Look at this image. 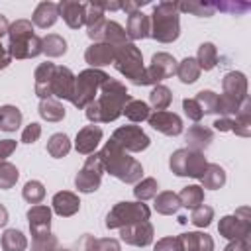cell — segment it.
<instances>
[{
	"instance_id": "cell-14",
	"label": "cell",
	"mask_w": 251,
	"mask_h": 251,
	"mask_svg": "<svg viewBox=\"0 0 251 251\" xmlns=\"http://www.w3.org/2000/svg\"><path fill=\"white\" fill-rule=\"evenodd\" d=\"M153 233H155V229H153V224L149 220L120 227V239L127 245H133V247H147L153 241Z\"/></svg>"
},
{
	"instance_id": "cell-62",
	"label": "cell",
	"mask_w": 251,
	"mask_h": 251,
	"mask_svg": "<svg viewBox=\"0 0 251 251\" xmlns=\"http://www.w3.org/2000/svg\"><path fill=\"white\" fill-rule=\"evenodd\" d=\"M8 224V210L4 204H0V227H4Z\"/></svg>"
},
{
	"instance_id": "cell-45",
	"label": "cell",
	"mask_w": 251,
	"mask_h": 251,
	"mask_svg": "<svg viewBox=\"0 0 251 251\" xmlns=\"http://www.w3.org/2000/svg\"><path fill=\"white\" fill-rule=\"evenodd\" d=\"M20 178V171L16 165L8 163V161H2L0 163V188L2 190H8L12 188Z\"/></svg>"
},
{
	"instance_id": "cell-28",
	"label": "cell",
	"mask_w": 251,
	"mask_h": 251,
	"mask_svg": "<svg viewBox=\"0 0 251 251\" xmlns=\"http://www.w3.org/2000/svg\"><path fill=\"white\" fill-rule=\"evenodd\" d=\"M231 131L239 137H249L251 135V100L247 98L239 112L231 118Z\"/></svg>"
},
{
	"instance_id": "cell-8",
	"label": "cell",
	"mask_w": 251,
	"mask_h": 251,
	"mask_svg": "<svg viewBox=\"0 0 251 251\" xmlns=\"http://www.w3.org/2000/svg\"><path fill=\"white\" fill-rule=\"evenodd\" d=\"M208 167V161L204 153L192 151V149H176L169 157V169L176 176H190V178H200Z\"/></svg>"
},
{
	"instance_id": "cell-52",
	"label": "cell",
	"mask_w": 251,
	"mask_h": 251,
	"mask_svg": "<svg viewBox=\"0 0 251 251\" xmlns=\"http://www.w3.org/2000/svg\"><path fill=\"white\" fill-rule=\"evenodd\" d=\"M41 137V124L31 122L29 126H25V129L22 131V143H35Z\"/></svg>"
},
{
	"instance_id": "cell-56",
	"label": "cell",
	"mask_w": 251,
	"mask_h": 251,
	"mask_svg": "<svg viewBox=\"0 0 251 251\" xmlns=\"http://www.w3.org/2000/svg\"><path fill=\"white\" fill-rule=\"evenodd\" d=\"M94 241H96V237H94V235L84 233V235L78 239L76 247H78V251H94Z\"/></svg>"
},
{
	"instance_id": "cell-47",
	"label": "cell",
	"mask_w": 251,
	"mask_h": 251,
	"mask_svg": "<svg viewBox=\"0 0 251 251\" xmlns=\"http://www.w3.org/2000/svg\"><path fill=\"white\" fill-rule=\"evenodd\" d=\"M194 100L200 104L202 114H218V94L214 90H200Z\"/></svg>"
},
{
	"instance_id": "cell-4",
	"label": "cell",
	"mask_w": 251,
	"mask_h": 251,
	"mask_svg": "<svg viewBox=\"0 0 251 251\" xmlns=\"http://www.w3.org/2000/svg\"><path fill=\"white\" fill-rule=\"evenodd\" d=\"M8 53L12 59H33L41 55V37L29 20H16L8 29Z\"/></svg>"
},
{
	"instance_id": "cell-18",
	"label": "cell",
	"mask_w": 251,
	"mask_h": 251,
	"mask_svg": "<svg viewBox=\"0 0 251 251\" xmlns=\"http://www.w3.org/2000/svg\"><path fill=\"white\" fill-rule=\"evenodd\" d=\"M59 16L65 20V24L71 29H78L86 22V4L84 2H75V0H63L57 4Z\"/></svg>"
},
{
	"instance_id": "cell-48",
	"label": "cell",
	"mask_w": 251,
	"mask_h": 251,
	"mask_svg": "<svg viewBox=\"0 0 251 251\" xmlns=\"http://www.w3.org/2000/svg\"><path fill=\"white\" fill-rule=\"evenodd\" d=\"M216 10L226 12V14H233V16H241L245 12L251 10L249 2H233V0H224V2H214Z\"/></svg>"
},
{
	"instance_id": "cell-46",
	"label": "cell",
	"mask_w": 251,
	"mask_h": 251,
	"mask_svg": "<svg viewBox=\"0 0 251 251\" xmlns=\"http://www.w3.org/2000/svg\"><path fill=\"white\" fill-rule=\"evenodd\" d=\"M214 220V208L208 206V204H200L192 210L190 214V222L196 226V227H208Z\"/></svg>"
},
{
	"instance_id": "cell-33",
	"label": "cell",
	"mask_w": 251,
	"mask_h": 251,
	"mask_svg": "<svg viewBox=\"0 0 251 251\" xmlns=\"http://www.w3.org/2000/svg\"><path fill=\"white\" fill-rule=\"evenodd\" d=\"M22 126V110L18 106L6 104L0 106V129L2 131H16Z\"/></svg>"
},
{
	"instance_id": "cell-54",
	"label": "cell",
	"mask_w": 251,
	"mask_h": 251,
	"mask_svg": "<svg viewBox=\"0 0 251 251\" xmlns=\"http://www.w3.org/2000/svg\"><path fill=\"white\" fill-rule=\"evenodd\" d=\"M224 251H251V237L233 239L224 247Z\"/></svg>"
},
{
	"instance_id": "cell-26",
	"label": "cell",
	"mask_w": 251,
	"mask_h": 251,
	"mask_svg": "<svg viewBox=\"0 0 251 251\" xmlns=\"http://www.w3.org/2000/svg\"><path fill=\"white\" fill-rule=\"evenodd\" d=\"M57 20H59V8L55 2H39L33 10V16H31V24L41 27V29L55 25Z\"/></svg>"
},
{
	"instance_id": "cell-13",
	"label": "cell",
	"mask_w": 251,
	"mask_h": 251,
	"mask_svg": "<svg viewBox=\"0 0 251 251\" xmlns=\"http://www.w3.org/2000/svg\"><path fill=\"white\" fill-rule=\"evenodd\" d=\"M110 139L116 145H120L124 151H131V153L145 151L151 143L149 135L139 126H120L118 129H114Z\"/></svg>"
},
{
	"instance_id": "cell-61",
	"label": "cell",
	"mask_w": 251,
	"mask_h": 251,
	"mask_svg": "<svg viewBox=\"0 0 251 251\" xmlns=\"http://www.w3.org/2000/svg\"><path fill=\"white\" fill-rule=\"evenodd\" d=\"M100 4H102V8H104V12H106V10L116 12V10L122 8V2H100Z\"/></svg>"
},
{
	"instance_id": "cell-22",
	"label": "cell",
	"mask_w": 251,
	"mask_h": 251,
	"mask_svg": "<svg viewBox=\"0 0 251 251\" xmlns=\"http://www.w3.org/2000/svg\"><path fill=\"white\" fill-rule=\"evenodd\" d=\"M51 208L57 216L61 218H71L75 216L78 210H80V200L75 192H69V190H61L53 196L51 200Z\"/></svg>"
},
{
	"instance_id": "cell-34",
	"label": "cell",
	"mask_w": 251,
	"mask_h": 251,
	"mask_svg": "<svg viewBox=\"0 0 251 251\" xmlns=\"http://www.w3.org/2000/svg\"><path fill=\"white\" fill-rule=\"evenodd\" d=\"M41 53H45L47 57H63L67 53V41L65 37H61L59 33H47L45 37H41Z\"/></svg>"
},
{
	"instance_id": "cell-11",
	"label": "cell",
	"mask_w": 251,
	"mask_h": 251,
	"mask_svg": "<svg viewBox=\"0 0 251 251\" xmlns=\"http://www.w3.org/2000/svg\"><path fill=\"white\" fill-rule=\"evenodd\" d=\"M102 175H104V167H102V159L98 153H92L86 157L82 169L76 173L75 176V186L78 192H84V194H90V192H96L100 188V182H102Z\"/></svg>"
},
{
	"instance_id": "cell-31",
	"label": "cell",
	"mask_w": 251,
	"mask_h": 251,
	"mask_svg": "<svg viewBox=\"0 0 251 251\" xmlns=\"http://www.w3.org/2000/svg\"><path fill=\"white\" fill-rule=\"evenodd\" d=\"M37 112H39V116L45 122H61L65 118V114H67L65 106L57 98H43V100H39Z\"/></svg>"
},
{
	"instance_id": "cell-30",
	"label": "cell",
	"mask_w": 251,
	"mask_h": 251,
	"mask_svg": "<svg viewBox=\"0 0 251 251\" xmlns=\"http://www.w3.org/2000/svg\"><path fill=\"white\" fill-rule=\"evenodd\" d=\"M153 208H155V212L161 214V216H173V214L178 212V208H180V200H178L176 192L163 190V192H157Z\"/></svg>"
},
{
	"instance_id": "cell-43",
	"label": "cell",
	"mask_w": 251,
	"mask_h": 251,
	"mask_svg": "<svg viewBox=\"0 0 251 251\" xmlns=\"http://www.w3.org/2000/svg\"><path fill=\"white\" fill-rule=\"evenodd\" d=\"M159 192V182L153 178V176H147V178H141L135 182V188H133V196L137 198V202H145V200H151L155 198Z\"/></svg>"
},
{
	"instance_id": "cell-35",
	"label": "cell",
	"mask_w": 251,
	"mask_h": 251,
	"mask_svg": "<svg viewBox=\"0 0 251 251\" xmlns=\"http://www.w3.org/2000/svg\"><path fill=\"white\" fill-rule=\"evenodd\" d=\"M200 71H202V69L198 67V63H196L194 57H186V59H182V61L176 65V76L180 78L182 84H192V82H196L198 76H200Z\"/></svg>"
},
{
	"instance_id": "cell-63",
	"label": "cell",
	"mask_w": 251,
	"mask_h": 251,
	"mask_svg": "<svg viewBox=\"0 0 251 251\" xmlns=\"http://www.w3.org/2000/svg\"><path fill=\"white\" fill-rule=\"evenodd\" d=\"M55 251H71V249H65V247H57Z\"/></svg>"
},
{
	"instance_id": "cell-1",
	"label": "cell",
	"mask_w": 251,
	"mask_h": 251,
	"mask_svg": "<svg viewBox=\"0 0 251 251\" xmlns=\"http://www.w3.org/2000/svg\"><path fill=\"white\" fill-rule=\"evenodd\" d=\"M129 92L126 88V84H122L116 78H108L102 86L100 92L96 96L94 102H90L84 108L86 120L90 124H110L114 120H118L124 112V106L129 102Z\"/></svg>"
},
{
	"instance_id": "cell-58",
	"label": "cell",
	"mask_w": 251,
	"mask_h": 251,
	"mask_svg": "<svg viewBox=\"0 0 251 251\" xmlns=\"http://www.w3.org/2000/svg\"><path fill=\"white\" fill-rule=\"evenodd\" d=\"M212 126H214V129H218V131H231V118L220 116Z\"/></svg>"
},
{
	"instance_id": "cell-21",
	"label": "cell",
	"mask_w": 251,
	"mask_h": 251,
	"mask_svg": "<svg viewBox=\"0 0 251 251\" xmlns=\"http://www.w3.org/2000/svg\"><path fill=\"white\" fill-rule=\"evenodd\" d=\"M84 61L90 65V69L106 67V65L114 63V47L108 45V43H102V41L92 43L84 51Z\"/></svg>"
},
{
	"instance_id": "cell-49",
	"label": "cell",
	"mask_w": 251,
	"mask_h": 251,
	"mask_svg": "<svg viewBox=\"0 0 251 251\" xmlns=\"http://www.w3.org/2000/svg\"><path fill=\"white\" fill-rule=\"evenodd\" d=\"M57 247H59V243H57V237L53 233L31 239V251H55Z\"/></svg>"
},
{
	"instance_id": "cell-60",
	"label": "cell",
	"mask_w": 251,
	"mask_h": 251,
	"mask_svg": "<svg viewBox=\"0 0 251 251\" xmlns=\"http://www.w3.org/2000/svg\"><path fill=\"white\" fill-rule=\"evenodd\" d=\"M8 29H10V22H8V18L4 14H0V39L4 35H8Z\"/></svg>"
},
{
	"instance_id": "cell-16",
	"label": "cell",
	"mask_w": 251,
	"mask_h": 251,
	"mask_svg": "<svg viewBox=\"0 0 251 251\" xmlns=\"http://www.w3.org/2000/svg\"><path fill=\"white\" fill-rule=\"evenodd\" d=\"M75 73L69 67H59L53 73L51 78V98L57 100H73L75 94Z\"/></svg>"
},
{
	"instance_id": "cell-55",
	"label": "cell",
	"mask_w": 251,
	"mask_h": 251,
	"mask_svg": "<svg viewBox=\"0 0 251 251\" xmlns=\"http://www.w3.org/2000/svg\"><path fill=\"white\" fill-rule=\"evenodd\" d=\"M14 151H16V141L14 139H0V163L6 161Z\"/></svg>"
},
{
	"instance_id": "cell-19",
	"label": "cell",
	"mask_w": 251,
	"mask_h": 251,
	"mask_svg": "<svg viewBox=\"0 0 251 251\" xmlns=\"http://www.w3.org/2000/svg\"><path fill=\"white\" fill-rule=\"evenodd\" d=\"M104 14L106 12H104L100 2H88L86 4V22H84V25L88 29L86 31L88 37L94 43H98L102 39V29H104V24H106V16Z\"/></svg>"
},
{
	"instance_id": "cell-24",
	"label": "cell",
	"mask_w": 251,
	"mask_h": 251,
	"mask_svg": "<svg viewBox=\"0 0 251 251\" xmlns=\"http://www.w3.org/2000/svg\"><path fill=\"white\" fill-rule=\"evenodd\" d=\"M57 65L55 63H41L35 73H33V78H35V94L39 96V100L43 98H51V78H53V73H55Z\"/></svg>"
},
{
	"instance_id": "cell-42",
	"label": "cell",
	"mask_w": 251,
	"mask_h": 251,
	"mask_svg": "<svg viewBox=\"0 0 251 251\" xmlns=\"http://www.w3.org/2000/svg\"><path fill=\"white\" fill-rule=\"evenodd\" d=\"M129 122H133V124H137V122H143V120H147L149 118V104H145L143 100H135V98H131L126 106H124V112H122Z\"/></svg>"
},
{
	"instance_id": "cell-32",
	"label": "cell",
	"mask_w": 251,
	"mask_h": 251,
	"mask_svg": "<svg viewBox=\"0 0 251 251\" xmlns=\"http://www.w3.org/2000/svg\"><path fill=\"white\" fill-rule=\"evenodd\" d=\"M200 182H202V188L218 190V188H222L226 184V171L216 163H208L204 175L200 176Z\"/></svg>"
},
{
	"instance_id": "cell-23",
	"label": "cell",
	"mask_w": 251,
	"mask_h": 251,
	"mask_svg": "<svg viewBox=\"0 0 251 251\" xmlns=\"http://www.w3.org/2000/svg\"><path fill=\"white\" fill-rule=\"evenodd\" d=\"M184 137H186V143H188L186 149L204 153V149H208L212 145V141H214V131L210 127H206V126L196 124V126H190L188 127V131H186Z\"/></svg>"
},
{
	"instance_id": "cell-27",
	"label": "cell",
	"mask_w": 251,
	"mask_h": 251,
	"mask_svg": "<svg viewBox=\"0 0 251 251\" xmlns=\"http://www.w3.org/2000/svg\"><path fill=\"white\" fill-rule=\"evenodd\" d=\"M178 237L184 251H214V239L204 231H188Z\"/></svg>"
},
{
	"instance_id": "cell-7",
	"label": "cell",
	"mask_w": 251,
	"mask_h": 251,
	"mask_svg": "<svg viewBox=\"0 0 251 251\" xmlns=\"http://www.w3.org/2000/svg\"><path fill=\"white\" fill-rule=\"evenodd\" d=\"M110 76L100 69H84L75 76V94H73V106L78 110H84L90 102L96 100L100 86Z\"/></svg>"
},
{
	"instance_id": "cell-12",
	"label": "cell",
	"mask_w": 251,
	"mask_h": 251,
	"mask_svg": "<svg viewBox=\"0 0 251 251\" xmlns=\"http://www.w3.org/2000/svg\"><path fill=\"white\" fill-rule=\"evenodd\" d=\"M176 59L171 55V53H165V51H159L151 57V65L145 67V75H143V86H149V84H159L161 80L176 75Z\"/></svg>"
},
{
	"instance_id": "cell-51",
	"label": "cell",
	"mask_w": 251,
	"mask_h": 251,
	"mask_svg": "<svg viewBox=\"0 0 251 251\" xmlns=\"http://www.w3.org/2000/svg\"><path fill=\"white\" fill-rule=\"evenodd\" d=\"M153 251H184L182 249V243H180V237L176 235V237H161L157 243H155V247H153Z\"/></svg>"
},
{
	"instance_id": "cell-38",
	"label": "cell",
	"mask_w": 251,
	"mask_h": 251,
	"mask_svg": "<svg viewBox=\"0 0 251 251\" xmlns=\"http://www.w3.org/2000/svg\"><path fill=\"white\" fill-rule=\"evenodd\" d=\"M194 59H196V63H198L200 69L212 71V69L218 65V49H216V45L210 43V41L202 43V45L198 47V53H196Z\"/></svg>"
},
{
	"instance_id": "cell-5",
	"label": "cell",
	"mask_w": 251,
	"mask_h": 251,
	"mask_svg": "<svg viewBox=\"0 0 251 251\" xmlns=\"http://www.w3.org/2000/svg\"><path fill=\"white\" fill-rule=\"evenodd\" d=\"M224 92L218 94V114L231 118L239 112L247 96V76L241 71H229L222 78Z\"/></svg>"
},
{
	"instance_id": "cell-10",
	"label": "cell",
	"mask_w": 251,
	"mask_h": 251,
	"mask_svg": "<svg viewBox=\"0 0 251 251\" xmlns=\"http://www.w3.org/2000/svg\"><path fill=\"white\" fill-rule=\"evenodd\" d=\"M218 231L222 237H226L229 241L251 237V210H249V206H241L235 210V214L220 218Z\"/></svg>"
},
{
	"instance_id": "cell-15",
	"label": "cell",
	"mask_w": 251,
	"mask_h": 251,
	"mask_svg": "<svg viewBox=\"0 0 251 251\" xmlns=\"http://www.w3.org/2000/svg\"><path fill=\"white\" fill-rule=\"evenodd\" d=\"M149 126L163 133V135H169V137H175V135H180L182 129H184V124H182V118L175 112H169V110H161V112H153L149 114L147 118Z\"/></svg>"
},
{
	"instance_id": "cell-25",
	"label": "cell",
	"mask_w": 251,
	"mask_h": 251,
	"mask_svg": "<svg viewBox=\"0 0 251 251\" xmlns=\"http://www.w3.org/2000/svg\"><path fill=\"white\" fill-rule=\"evenodd\" d=\"M149 31H151V22H149V16L143 14V12H135V14H129L127 16V24H126V35L127 39H145L149 37Z\"/></svg>"
},
{
	"instance_id": "cell-36",
	"label": "cell",
	"mask_w": 251,
	"mask_h": 251,
	"mask_svg": "<svg viewBox=\"0 0 251 251\" xmlns=\"http://www.w3.org/2000/svg\"><path fill=\"white\" fill-rule=\"evenodd\" d=\"M178 200H180V206L188 208V210H194L196 206L204 204V188L198 186V184H188L184 186L178 194Z\"/></svg>"
},
{
	"instance_id": "cell-29",
	"label": "cell",
	"mask_w": 251,
	"mask_h": 251,
	"mask_svg": "<svg viewBox=\"0 0 251 251\" xmlns=\"http://www.w3.org/2000/svg\"><path fill=\"white\" fill-rule=\"evenodd\" d=\"M102 43H108V45H112L114 49L116 47H122V45H126V43H129V39H127V35H126V27H122L118 22H114V20H106V24H104V29H102V39H100Z\"/></svg>"
},
{
	"instance_id": "cell-37",
	"label": "cell",
	"mask_w": 251,
	"mask_h": 251,
	"mask_svg": "<svg viewBox=\"0 0 251 251\" xmlns=\"http://www.w3.org/2000/svg\"><path fill=\"white\" fill-rule=\"evenodd\" d=\"M178 12H188L192 16L198 18H210L216 14V6L214 2H204V0H196V2H176Z\"/></svg>"
},
{
	"instance_id": "cell-9",
	"label": "cell",
	"mask_w": 251,
	"mask_h": 251,
	"mask_svg": "<svg viewBox=\"0 0 251 251\" xmlns=\"http://www.w3.org/2000/svg\"><path fill=\"white\" fill-rule=\"evenodd\" d=\"M151 216V210L147 204L143 202H118L108 214H106V222L104 226L108 229H120V227H126L129 224H135V222H143V220H149Z\"/></svg>"
},
{
	"instance_id": "cell-44",
	"label": "cell",
	"mask_w": 251,
	"mask_h": 251,
	"mask_svg": "<svg viewBox=\"0 0 251 251\" xmlns=\"http://www.w3.org/2000/svg\"><path fill=\"white\" fill-rule=\"evenodd\" d=\"M22 196H24V200L27 202V204H41L43 202V198H45V186H43V182H39V180H27L25 184H24V188H22Z\"/></svg>"
},
{
	"instance_id": "cell-2",
	"label": "cell",
	"mask_w": 251,
	"mask_h": 251,
	"mask_svg": "<svg viewBox=\"0 0 251 251\" xmlns=\"http://www.w3.org/2000/svg\"><path fill=\"white\" fill-rule=\"evenodd\" d=\"M100 159H102V167L104 173L112 175L114 178L126 182V184H135L137 180H141L143 176V167L137 159L129 157L127 151H124L120 145H116L112 139L104 143V147L100 149Z\"/></svg>"
},
{
	"instance_id": "cell-40",
	"label": "cell",
	"mask_w": 251,
	"mask_h": 251,
	"mask_svg": "<svg viewBox=\"0 0 251 251\" xmlns=\"http://www.w3.org/2000/svg\"><path fill=\"white\" fill-rule=\"evenodd\" d=\"M0 243H2V249H4V251H25V247H27L25 235H24L20 229H16V227L6 229V231L2 233Z\"/></svg>"
},
{
	"instance_id": "cell-50",
	"label": "cell",
	"mask_w": 251,
	"mask_h": 251,
	"mask_svg": "<svg viewBox=\"0 0 251 251\" xmlns=\"http://www.w3.org/2000/svg\"><path fill=\"white\" fill-rule=\"evenodd\" d=\"M182 110H184L186 118H188V120H192V122H196V124L204 118L202 108H200V104H198L194 98H184V100H182Z\"/></svg>"
},
{
	"instance_id": "cell-41",
	"label": "cell",
	"mask_w": 251,
	"mask_h": 251,
	"mask_svg": "<svg viewBox=\"0 0 251 251\" xmlns=\"http://www.w3.org/2000/svg\"><path fill=\"white\" fill-rule=\"evenodd\" d=\"M171 102H173V92L165 84H155L153 90L149 92V104H151V108H155V112L167 110L171 106Z\"/></svg>"
},
{
	"instance_id": "cell-17",
	"label": "cell",
	"mask_w": 251,
	"mask_h": 251,
	"mask_svg": "<svg viewBox=\"0 0 251 251\" xmlns=\"http://www.w3.org/2000/svg\"><path fill=\"white\" fill-rule=\"evenodd\" d=\"M27 224L33 237H43L51 233V208L45 204H35L27 210Z\"/></svg>"
},
{
	"instance_id": "cell-59",
	"label": "cell",
	"mask_w": 251,
	"mask_h": 251,
	"mask_svg": "<svg viewBox=\"0 0 251 251\" xmlns=\"http://www.w3.org/2000/svg\"><path fill=\"white\" fill-rule=\"evenodd\" d=\"M10 63H12V57H10V53H8V47H4L2 41H0V71L6 69Z\"/></svg>"
},
{
	"instance_id": "cell-39",
	"label": "cell",
	"mask_w": 251,
	"mask_h": 251,
	"mask_svg": "<svg viewBox=\"0 0 251 251\" xmlns=\"http://www.w3.org/2000/svg\"><path fill=\"white\" fill-rule=\"evenodd\" d=\"M71 151V139L67 133H53L47 141V153L53 159H63Z\"/></svg>"
},
{
	"instance_id": "cell-6",
	"label": "cell",
	"mask_w": 251,
	"mask_h": 251,
	"mask_svg": "<svg viewBox=\"0 0 251 251\" xmlns=\"http://www.w3.org/2000/svg\"><path fill=\"white\" fill-rule=\"evenodd\" d=\"M114 67L118 73H122L129 82L143 86V75H145V65H143V55L141 49L135 43H126L122 47L114 49Z\"/></svg>"
},
{
	"instance_id": "cell-53",
	"label": "cell",
	"mask_w": 251,
	"mask_h": 251,
	"mask_svg": "<svg viewBox=\"0 0 251 251\" xmlns=\"http://www.w3.org/2000/svg\"><path fill=\"white\" fill-rule=\"evenodd\" d=\"M94 251H122L120 241L114 237H102L94 241Z\"/></svg>"
},
{
	"instance_id": "cell-20",
	"label": "cell",
	"mask_w": 251,
	"mask_h": 251,
	"mask_svg": "<svg viewBox=\"0 0 251 251\" xmlns=\"http://www.w3.org/2000/svg\"><path fill=\"white\" fill-rule=\"evenodd\" d=\"M100 141H102V127L90 124V126H84L82 129H78L76 139H75V149L80 155H92Z\"/></svg>"
},
{
	"instance_id": "cell-3",
	"label": "cell",
	"mask_w": 251,
	"mask_h": 251,
	"mask_svg": "<svg viewBox=\"0 0 251 251\" xmlns=\"http://www.w3.org/2000/svg\"><path fill=\"white\" fill-rule=\"evenodd\" d=\"M151 31L149 37H153L159 43H173L180 35V18L176 2H159L153 6V14L149 16Z\"/></svg>"
},
{
	"instance_id": "cell-57",
	"label": "cell",
	"mask_w": 251,
	"mask_h": 251,
	"mask_svg": "<svg viewBox=\"0 0 251 251\" xmlns=\"http://www.w3.org/2000/svg\"><path fill=\"white\" fill-rule=\"evenodd\" d=\"M143 4H147V0H143L141 4H139V2H131V0H126V2H122V8H120V10H124V12L129 16V14H135V12H139V8H141Z\"/></svg>"
}]
</instances>
